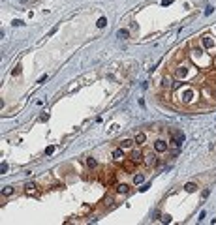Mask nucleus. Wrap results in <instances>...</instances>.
Instances as JSON below:
<instances>
[{"instance_id": "f257e3e1", "label": "nucleus", "mask_w": 216, "mask_h": 225, "mask_svg": "<svg viewBox=\"0 0 216 225\" xmlns=\"http://www.w3.org/2000/svg\"><path fill=\"white\" fill-rule=\"evenodd\" d=\"M130 159H132V163H135V165H137V163H141V161H143V152H141V150H134Z\"/></svg>"}, {"instance_id": "f03ea898", "label": "nucleus", "mask_w": 216, "mask_h": 225, "mask_svg": "<svg viewBox=\"0 0 216 225\" xmlns=\"http://www.w3.org/2000/svg\"><path fill=\"white\" fill-rule=\"evenodd\" d=\"M145 163H147L149 167L158 165V158H156V154H147V156H145Z\"/></svg>"}, {"instance_id": "7ed1b4c3", "label": "nucleus", "mask_w": 216, "mask_h": 225, "mask_svg": "<svg viewBox=\"0 0 216 225\" xmlns=\"http://www.w3.org/2000/svg\"><path fill=\"white\" fill-rule=\"evenodd\" d=\"M154 150H156V152H165L167 150V143L162 141V139H158L156 143H154Z\"/></svg>"}, {"instance_id": "20e7f679", "label": "nucleus", "mask_w": 216, "mask_h": 225, "mask_svg": "<svg viewBox=\"0 0 216 225\" xmlns=\"http://www.w3.org/2000/svg\"><path fill=\"white\" fill-rule=\"evenodd\" d=\"M113 159H115V161H122V159H124V152H122L120 148H117L113 152Z\"/></svg>"}, {"instance_id": "39448f33", "label": "nucleus", "mask_w": 216, "mask_h": 225, "mask_svg": "<svg viewBox=\"0 0 216 225\" xmlns=\"http://www.w3.org/2000/svg\"><path fill=\"white\" fill-rule=\"evenodd\" d=\"M25 189H27V193H34V195L38 193L36 191V184H32V182H27V184H25Z\"/></svg>"}, {"instance_id": "423d86ee", "label": "nucleus", "mask_w": 216, "mask_h": 225, "mask_svg": "<svg viewBox=\"0 0 216 225\" xmlns=\"http://www.w3.org/2000/svg\"><path fill=\"white\" fill-rule=\"evenodd\" d=\"M117 191H118V193H124V195H126V193H130V186L118 184V186H117Z\"/></svg>"}, {"instance_id": "0eeeda50", "label": "nucleus", "mask_w": 216, "mask_h": 225, "mask_svg": "<svg viewBox=\"0 0 216 225\" xmlns=\"http://www.w3.org/2000/svg\"><path fill=\"white\" fill-rule=\"evenodd\" d=\"M171 135H173V139L180 141V143L184 141V133H182V131H171Z\"/></svg>"}, {"instance_id": "6e6552de", "label": "nucleus", "mask_w": 216, "mask_h": 225, "mask_svg": "<svg viewBox=\"0 0 216 225\" xmlns=\"http://www.w3.org/2000/svg\"><path fill=\"white\" fill-rule=\"evenodd\" d=\"M145 141H147V135H145V133H137V135H135V143H137V144H143Z\"/></svg>"}, {"instance_id": "1a4fd4ad", "label": "nucleus", "mask_w": 216, "mask_h": 225, "mask_svg": "<svg viewBox=\"0 0 216 225\" xmlns=\"http://www.w3.org/2000/svg\"><path fill=\"white\" fill-rule=\"evenodd\" d=\"M195 188H197V186H195L194 182H188V184L184 186V189H186V191H188V193H192V191H195Z\"/></svg>"}, {"instance_id": "9d476101", "label": "nucleus", "mask_w": 216, "mask_h": 225, "mask_svg": "<svg viewBox=\"0 0 216 225\" xmlns=\"http://www.w3.org/2000/svg\"><path fill=\"white\" fill-rule=\"evenodd\" d=\"M86 165H88L90 169H94V167L98 165V163H96V159H94V158H86Z\"/></svg>"}, {"instance_id": "9b49d317", "label": "nucleus", "mask_w": 216, "mask_h": 225, "mask_svg": "<svg viewBox=\"0 0 216 225\" xmlns=\"http://www.w3.org/2000/svg\"><path fill=\"white\" fill-rule=\"evenodd\" d=\"M143 180H145V176H143V175H135V176H134V184H141Z\"/></svg>"}, {"instance_id": "f8f14e48", "label": "nucleus", "mask_w": 216, "mask_h": 225, "mask_svg": "<svg viewBox=\"0 0 216 225\" xmlns=\"http://www.w3.org/2000/svg\"><path fill=\"white\" fill-rule=\"evenodd\" d=\"M11 193H13V188H9V186L2 189V195H6V197H8V195H11Z\"/></svg>"}, {"instance_id": "ddd939ff", "label": "nucleus", "mask_w": 216, "mask_h": 225, "mask_svg": "<svg viewBox=\"0 0 216 225\" xmlns=\"http://www.w3.org/2000/svg\"><path fill=\"white\" fill-rule=\"evenodd\" d=\"M105 24H107V19H105V17H102V19H98V26H100V28H104V26H105Z\"/></svg>"}, {"instance_id": "4468645a", "label": "nucleus", "mask_w": 216, "mask_h": 225, "mask_svg": "<svg viewBox=\"0 0 216 225\" xmlns=\"http://www.w3.org/2000/svg\"><path fill=\"white\" fill-rule=\"evenodd\" d=\"M130 146H132V141H130V139L122 141V148H130Z\"/></svg>"}, {"instance_id": "2eb2a0df", "label": "nucleus", "mask_w": 216, "mask_h": 225, "mask_svg": "<svg viewBox=\"0 0 216 225\" xmlns=\"http://www.w3.org/2000/svg\"><path fill=\"white\" fill-rule=\"evenodd\" d=\"M118 38H128V30H118Z\"/></svg>"}, {"instance_id": "dca6fc26", "label": "nucleus", "mask_w": 216, "mask_h": 225, "mask_svg": "<svg viewBox=\"0 0 216 225\" xmlns=\"http://www.w3.org/2000/svg\"><path fill=\"white\" fill-rule=\"evenodd\" d=\"M53 152H54V146H49V148L45 150V154H47V156H51V154H53Z\"/></svg>"}, {"instance_id": "f3484780", "label": "nucleus", "mask_w": 216, "mask_h": 225, "mask_svg": "<svg viewBox=\"0 0 216 225\" xmlns=\"http://www.w3.org/2000/svg\"><path fill=\"white\" fill-rule=\"evenodd\" d=\"M205 218H207V212H201V214H199V218H197V220H199V221H203V220H205Z\"/></svg>"}, {"instance_id": "a211bd4d", "label": "nucleus", "mask_w": 216, "mask_h": 225, "mask_svg": "<svg viewBox=\"0 0 216 225\" xmlns=\"http://www.w3.org/2000/svg\"><path fill=\"white\" fill-rule=\"evenodd\" d=\"M0 171H2V173H6V171H8V163H2V167H0Z\"/></svg>"}, {"instance_id": "6ab92c4d", "label": "nucleus", "mask_w": 216, "mask_h": 225, "mask_svg": "<svg viewBox=\"0 0 216 225\" xmlns=\"http://www.w3.org/2000/svg\"><path fill=\"white\" fill-rule=\"evenodd\" d=\"M201 197H203V199H207V197H209V189H205V191H203Z\"/></svg>"}, {"instance_id": "aec40b11", "label": "nucleus", "mask_w": 216, "mask_h": 225, "mask_svg": "<svg viewBox=\"0 0 216 225\" xmlns=\"http://www.w3.org/2000/svg\"><path fill=\"white\" fill-rule=\"evenodd\" d=\"M162 221H165V223H169V221H171V218H169V216H163V218H162Z\"/></svg>"}, {"instance_id": "412c9836", "label": "nucleus", "mask_w": 216, "mask_h": 225, "mask_svg": "<svg viewBox=\"0 0 216 225\" xmlns=\"http://www.w3.org/2000/svg\"><path fill=\"white\" fill-rule=\"evenodd\" d=\"M171 2H173V0H163V2H162V6H169Z\"/></svg>"}]
</instances>
